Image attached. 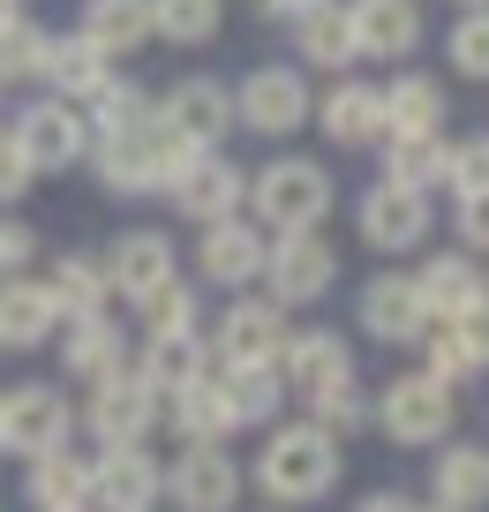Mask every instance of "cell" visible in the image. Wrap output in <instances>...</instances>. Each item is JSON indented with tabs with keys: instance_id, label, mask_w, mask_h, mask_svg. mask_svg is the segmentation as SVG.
Segmentation results:
<instances>
[{
	"instance_id": "8fae6325",
	"label": "cell",
	"mask_w": 489,
	"mask_h": 512,
	"mask_svg": "<svg viewBox=\"0 0 489 512\" xmlns=\"http://www.w3.org/2000/svg\"><path fill=\"white\" fill-rule=\"evenodd\" d=\"M158 415H166V400H158L151 384L136 377V362H128L121 377L91 384V400H83V422H91L98 452H121V445H143V437L158 430Z\"/></svg>"
},
{
	"instance_id": "b9f144b4",
	"label": "cell",
	"mask_w": 489,
	"mask_h": 512,
	"mask_svg": "<svg viewBox=\"0 0 489 512\" xmlns=\"http://www.w3.org/2000/svg\"><path fill=\"white\" fill-rule=\"evenodd\" d=\"M422 369H429L437 384H452V392H459V384H474V377H482V369L467 362V347L452 339V324H429V332H422Z\"/></svg>"
},
{
	"instance_id": "3957f363",
	"label": "cell",
	"mask_w": 489,
	"mask_h": 512,
	"mask_svg": "<svg viewBox=\"0 0 489 512\" xmlns=\"http://www.w3.org/2000/svg\"><path fill=\"white\" fill-rule=\"evenodd\" d=\"M196 151L181 144V136H166V128H143V136H91V174L106 196H166V181L189 166Z\"/></svg>"
},
{
	"instance_id": "bcb514c9",
	"label": "cell",
	"mask_w": 489,
	"mask_h": 512,
	"mask_svg": "<svg viewBox=\"0 0 489 512\" xmlns=\"http://www.w3.org/2000/svg\"><path fill=\"white\" fill-rule=\"evenodd\" d=\"M452 226H459V249L467 256H489V196H459Z\"/></svg>"
},
{
	"instance_id": "f1b7e54d",
	"label": "cell",
	"mask_w": 489,
	"mask_h": 512,
	"mask_svg": "<svg viewBox=\"0 0 489 512\" xmlns=\"http://www.w3.org/2000/svg\"><path fill=\"white\" fill-rule=\"evenodd\" d=\"M482 287H489V272H482V256H467V249L422 256V272H414V294H422L429 324H452V317H459V309H467Z\"/></svg>"
},
{
	"instance_id": "e0dca14e",
	"label": "cell",
	"mask_w": 489,
	"mask_h": 512,
	"mask_svg": "<svg viewBox=\"0 0 489 512\" xmlns=\"http://www.w3.org/2000/svg\"><path fill=\"white\" fill-rule=\"evenodd\" d=\"M354 317H362V332L377 339V347H422V332H429V309H422V294H414V272L362 279Z\"/></svg>"
},
{
	"instance_id": "2e32d148",
	"label": "cell",
	"mask_w": 489,
	"mask_h": 512,
	"mask_svg": "<svg viewBox=\"0 0 489 512\" xmlns=\"http://www.w3.org/2000/svg\"><path fill=\"white\" fill-rule=\"evenodd\" d=\"M166 505L181 512H234L241 505V467L226 445H181L166 467Z\"/></svg>"
},
{
	"instance_id": "52a82bcc",
	"label": "cell",
	"mask_w": 489,
	"mask_h": 512,
	"mask_svg": "<svg viewBox=\"0 0 489 512\" xmlns=\"http://www.w3.org/2000/svg\"><path fill=\"white\" fill-rule=\"evenodd\" d=\"M332 287H339V249L324 234H279L264 249V302H279L286 317L316 309Z\"/></svg>"
},
{
	"instance_id": "cb8c5ba5",
	"label": "cell",
	"mask_w": 489,
	"mask_h": 512,
	"mask_svg": "<svg viewBox=\"0 0 489 512\" xmlns=\"http://www.w3.org/2000/svg\"><path fill=\"white\" fill-rule=\"evenodd\" d=\"M429 505L444 512H489V445L474 437H452L429 460Z\"/></svg>"
},
{
	"instance_id": "7a4b0ae2",
	"label": "cell",
	"mask_w": 489,
	"mask_h": 512,
	"mask_svg": "<svg viewBox=\"0 0 489 512\" xmlns=\"http://www.w3.org/2000/svg\"><path fill=\"white\" fill-rule=\"evenodd\" d=\"M332 204H339V181H332V166H324V159L279 151L271 166H256V174H249V219L264 226L271 241H279V234H324Z\"/></svg>"
},
{
	"instance_id": "9a60e30c",
	"label": "cell",
	"mask_w": 489,
	"mask_h": 512,
	"mask_svg": "<svg viewBox=\"0 0 489 512\" xmlns=\"http://www.w3.org/2000/svg\"><path fill=\"white\" fill-rule=\"evenodd\" d=\"M158 128L181 136L189 151H219L234 136V91L219 76H181L174 91L158 98Z\"/></svg>"
},
{
	"instance_id": "f546056e",
	"label": "cell",
	"mask_w": 489,
	"mask_h": 512,
	"mask_svg": "<svg viewBox=\"0 0 489 512\" xmlns=\"http://www.w3.org/2000/svg\"><path fill=\"white\" fill-rule=\"evenodd\" d=\"M76 38L83 46H98L113 68L128 61V53H143L151 46V0H83V23H76Z\"/></svg>"
},
{
	"instance_id": "ac0fdd59",
	"label": "cell",
	"mask_w": 489,
	"mask_h": 512,
	"mask_svg": "<svg viewBox=\"0 0 489 512\" xmlns=\"http://www.w3.org/2000/svg\"><path fill=\"white\" fill-rule=\"evenodd\" d=\"M166 497V467L151 460V445H121L91 460V505L83 512H151Z\"/></svg>"
},
{
	"instance_id": "4316f807",
	"label": "cell",
	"mask_w": 489,
	"mask_h": 512,
	"mask_svg": "<svg viewBox=\"0 0 489 512\" xmlns=\"http://www.w3.org/2000/svg\"><path fill=\"white\" fill-rule=\"evenodd\" d=\"M384 128H392V136H444V128H452V91H444V76H422V68L392 76L384 83Z\"/></svg>"
},
{
	"instance_id": "7c38bea8",
	"label": "cell",
	"mask_w": 489,
	"mask_h": 512,
	"mask_svg": "<svg viewBox=\"0 0 489 512\" xmlns=\"http://www.w3.org/2000/svg\"><path fill=\"white\" fill-rule=\"evenodd\" d=\"M166 204L181 211L189 226H219V219H241L249 211V174H241L226 151H196L174 181H166Z\"/></svg>"
},
{
	"instance_id": "816d5d0a",
	"label": "cell",
	"mask_w": 489,
	"mask_h": 512,
	"mask_svg": "<svg viewBox=\"0 0 489 512\" xmlns=\"http://www.w3.org/2000/svg\"><path fill=\"white\" fill-rule=\"evenodd\" d=\"M452 8H459V16H482V8H489V0H452Z\"/></svg>"
},
{
	"instance_id": "c3c4849f",
	"label": "cell",
	"mask_w": 489,
	"mask_h": 512,
	"mask_svg": "<svg viewBox=\"0 0 489 512\" xmlns=\"http://www.w3.org/2000/svg\"><path fill=\"white\" fill-rule=\"evenodd\" d=\"M354 512H422V505H414L407 490H369V497H362Z\"/></svg>"
},
{
	"instance_id": "d6a6232c",
	"label": "cell",
	"mask_w": 489,
	"mask_h": 512,
	"mask_svg": "<svg viewBox=\"0 0 489 512\" xmlns=\"http://www.w3.org/2000/svg\"><path fill=\"white\" fill-rule=\"evenodd\" d=\"M23 497L38 512H83L91 505V460L76 445L46 452V460H23Z\"/></svg>"
},
{
	"instance_id": "f907efd6",
	"label": "cell",
	"mask_w": 489,
	"mask_h": 512,
	"mask_svg": "<svg viewBox=\"0 0 489 512\" xmlns=\"http://www.w3.org/2000/svg\"><path fill=\"white\" fill-rule=\"evenodd\" d=\"M23 23V0H0V31H16Z\"/></svg>"
},
{
	"instance_id": "6da1fadb",
	"label": "cell",
	"mask_w": 489,
	"mask_h": 512,
	"mask_svg": "<svg viewBox=\"0 0 489 512\" xmlns=\"http://www.w3.org/2000/svg\"><path fill=\"white\" fill-rule=\"evenodd\" d=\"M339 475H347V445H339V437H324L309 415L301 422H271L264 452H256V490L271 497V512H294V505L332 497Z\"/></svg>"
},
{
	"instance_id": "ab89813d",
	"label": "cell",
	"mask_w": 489,
	"mask_h": 512,
	"mask_svg": "<svg viewBox=\"0 0 489 512\" xmlns=\"http://www.w3.org/2000/svg\"><path fill=\"white\" fill-rule=\"evenodd\" d=\"M444 196H489V128L474 136H452V174H444Z\"/></svg>"
},
{
	"instance_id": "836d02e7",
	"label": "cell",
	"mask_w": 489,
	"mask_h": 512,
	"mask_svg": "<svg viewBox=\"0 0 489 512\" xmlns=\"http://www.w3.org/2000/svg\"><path fill=\"white\" fill-rule=\"evenodd\" d=\"M219 377V392H226V415H234V430H271V422L286 415V377L279 369H211Z\"/></svg>"
},
{
	"instance_id": "f6af8a7d",
	"label": "cell",
	"mask_w": 489,
	"mask_h": 512,
	"mask_svg": "<svg viewBox=\"0 0 489 512\" xmlns=\"http://www.w3.org/2000/svg\"><path fill=\"white\" fill-rule=\"evenodd\" d=\"M452 339L467 347V362H474V369H489V287H482V294H474V302L452 317Z\"/></svg>"
},
{
	"instance_id": "ee69618b",
	"label": "cell",
	"mask_w": 489,
	"mask_h": 512,
	"mask_svg": "<svg viewBox=\"0 0 489 512\" xmlns=\"http://www.w3.org/2000/svg\"><path fill=\"white\" fill-rule=\"evenodd\" d=\"M38 264V226L23 211H0V279H31Z\"/></svg>"
},
{
	"instance_id": "30bf717a",
	"label": "cell",
	"mask_w": 489,
	"mask_h": 512,
	"mask_svg": "<svg viewBox=\"0 0 489 512\" xmlns=\"http://www.w3.org/2000/svg\"><path fill=\"white\" fill-rule=\"evenodd\" d=\"M264 249L271 234L241 211V219H219V226H196V279L204 287H226V294H256L264 287Z\"/></svg>"
},
{
	"instance_id": "4fadbf2b",
	"label": "cell",
	"mask_w": 489,
	"mask_h": 512,
	"mask_svg": "<svg viewBox=\"0 0 489 512\" xmlns=\"http://www.w3.org/2000/svg\"><path fill=\"white\" fill-rule=\"evenodd\" d=\"M354 234L369 241L377 256H407L437 234V204L414 189H392V181H369L362 204H354Z\"/></svg>"
},
{
	"instance_id": "44dd1931",
	"label": "cell",
	"mask_w": 489,
	"mask_h": 512,
	"mask_svg": "<svg viewBox=\"0 0 489 512\" xmlns=\"http://www.w3.org/2000/svg\"><path fill=\"white\" fill-rule=\"evenodd\" d=\"M113 76H121V68H113L98 46H83L76 31H68V38H46V68H38V91H46V98H61V106H83V113H91L98 98H106Z\"/></svg>"
},
{
	"instance_id": "d590c367",
	"label": "cell",
	"mask_w": 489,
	"mask_h": 512,
	"mask_svg": "<svg viewBox=\"0 0 489 512\" xmlns=\"http://www.w3.org/2000/svg\"><path fill=\"white\" fill-rule=\"evenodd\" d=\"M151 31L166 46H211L226 31V0H151Z\"/></svg>"
},
{
	"instance_id": "5b68a950",
	"label": "cell",
	"mask_w": 489,
	"mask_h": 512,
	"mask_svg": "<svg viewBox=\"0 0 489 512\" xmlns=\"http://www.w3.org/2000/svg\"><path fill=\"white\" fill-rule=\"evenodd\" d=\"M8 136H16V151H23L31 174H68V166L91 159V113L61 106V98H46V91L8 121Z\"/></svg>"
},
{
	"instance_id": "603a6c76",
	"label": "cell",
	"mask_w": 489,
	"mask_h": 512,
	"mask_svg": "<svg viewBox=\"0 0 489 512\" xmlns=\"http://www.w3.org/2000/svg\"><path fill=\"white\" fill-rule=\"evenodd\" d=\"M38 279H46V294H53V309H61V324H91V317H106V302H113V287H106V256H98V249H61Z\"/></svg>"
},
{
	"instance_id": "8d00e7d4",
	"label": "cell",
	"mask_w": 489,
	"mask_h": 512,
	"mask_svg": "<svg viewBox=\"0 0 489 512\" xmlns=\"http://www.w3.org/2000/svg\"><path fill=\"white\" fill-rule=\"evenodd\" d=\"M151 121H158V98L143 91V83H128V76H113L106 98L91 106V136H143Z\"/></svg>"
},
{
	"instance_id": "ffe728a7",
	"label": "cell",
	"mask_w": 489,
	"mask_h": 512,
	"mask_svg": "<svg viewBox=\"0 0 489 512\" xmlns=\"http://www.w3.org/2000/svg\"><path fill=\"white\" fill-rule=\"evenodd\" d=\"M279 377H286V392H301V407H309L316 392L347 384V377H354L347 332H332V324H301V332L286 339V354H279Z\"/></svg>"
},
{
	"instance_id": "7bdbcfd3",
	"label": "cell",
	"mask_w": 489,
	"mask_h": 512,
	"mask_svg": "<svg viewBox=\"0 0 489 512\" xmlns=\"http://www.w3.org/2000/svg\"><path fill=\"white\" fill-rule=\"evenodd\" d=\"M204 302H196V287L189 279H174V287H158L151 302H143V324H151V332H204Z\"/></svg>"
},
{
	"instance_id": "277c9868",
	"label": "cell",
	"mask_w": 489,
	"mask_h": 512,
	"mask_svg": "<svg viewBox=\"0 0 489 512\" xmlns=\"http://www.w3.org/2000/svg\"><path fill=\"white\" fill-rule=\"evenodd\" d=\"M452 422H459V392H452V384H437L429 369H399V377L377 392V430L392 437L399 452L452 445Z\"/></svg>"
},
{
	"instance_id": "f35d334b",
	"label": "cell",
	"mask_w": 489,
	"mask_h": 512,
	"mask_svg": "<svg viewBox=\"0 0 489 512\" xmlns=\"http://www.w3.org/2000/svg\"><path fill=\"white\" fill-rule=\"evenodd\" d=\"M38 68H46V31L23 16L16 31H0V91H23V83H38Z\"/></svg>"
},
{
	"instance_id": "7dc6e473",
	"label": "cell",
	"mask_w": 489,
	"mask_h": 512,
	"mask_svg": "<svg viewBox=\"0 0 489 512\" xmlns=\"http://www.w3.org/2000/svg\"><path fill=\"white\" fill-rule=\"evenodd\" d=\"M31 166H23V151H16V136H8V128H0V211L16 204V196H31Z\"/></svg>"
},
{
	"instance_id": "83f0119b",
	"label": "cell",
	"mask_w": 489,
	"mask_h": 512,
	"mask_svg": "<svg viewBox=\"0 0 489 512\" xmlns=\"http://www.w3.org/2000/svg\"><path fill=\"white\" fill-rule=\"evenodd\" d=\"M53 332H61V309L46 279H0V354H38Z\"/></svg>"
},
{
	"instance_id": "5bb4252c",
	"label": "cell",
	"mask_w": 489,
	"mask_h": 512,
	"mask_svg": "<svg viewBox=\"0 0 489 512\" xmlns=\"http://www.w3.org/2000/svg\"><path fill=\"white\" fill-rule=\"evenodd\" d=\"M106 256V287L121 294V302H151L158 287H174L181 279V249H174V234L166 226H128V234H113V249H98Z\"/></svg>"
},
{
	"instance_id": "74e56055",
	"label": "cell",
	"mask_w": 489,
	"mask_h": 512,
	"mask_svg": "<svg viewBox=\"0 0 489 512\" xmlns=\"http://www.w3.org/2000/svg\"><path fill=\"white\" fill-rule=\"evenodd\" d=\"M309 422H316L324 437H339V445H347V437H362L369 422H377V400L362 392V377H347V384H332V392H316V400H309Z\"/></svg>"
},
{
	"instance_id": "484cf974",
	"label": "cell",
	"mask_w": 489,
	"mask_h": 512,
	"mask_svg": "<svg viewBox=\"0 0 489 512\" xmlns=\"http://www.w3.org/2000/svg\"><path fill=\"white\" fill-rule=\"evenodd\" d=\"M136 377L151 384L158 400H174L181 384L211 377V339H204V332H151V339L136 347Z\"/></svg>"
},
{
	"instance_id": "ba28073f",
	"label": "cell",
	"mask_w": 489,
	"mask_h": 512,
	"mask_svg": "<svg viewBox=\"0 0 489 512\" xmlns=\"http://www.w3.org/2000/svg\"><path fill=\"white\" fill-rule=\"evenodd\" d=\"M286 339H294V324H286L279 302L234 294L226 317H219V332H211V369H279Z\"/></svg>"
},
{
	"instance_id": "4dcf8cb0",
	"label": "cell",
	"mask_w": 489,
	"mask_h": 512,
	"mask_svg": "<svg viewBox=\"0 0 489 512\" xmlns=\"http://www.w3.org/2000/svg\"><path fill=\"white\" fill-rule=\"evenodd\" d=\"M128 362H136V354H128V332H121L113 317L61 324V369H68V377H83V384H106V377H121Z\"/></svg>"
},
{
	"instance_id": "9c48e42d",
	"label": "cell",
	"mask_w": 489,
	"mask_h": 512,
	"mask_svg": "<svg viewBox=\"0 0 489 512\" xmlns=\"http://www.w3.org/2000/svg\"><path fill=\"white\" fill-rule=\"evenodd\" d=\"M68 430H76V407H68L61 384H16V392H0V452L46 460V452L68 445Z\"/></svg>"
},
{
	"instance_id": "f5cc1de1",
	"label": "cell",
	"mask_w": 489,
	"mask_h": 512,
	"mask_svg": "<svg viewBox=\"0 0 489 512\" xmlns=\"http://www.w3.org/2000/svg\"><path fill=\"white\" fill-rule=\"evenodd\" d=\"M422 512H444V505H422Z\"/></svg>"
},
{
	"instance_id": "e575fe53",
	"label": "cell",
	"mask_w": 489,
	"mask_h": 512,
	"mask_svg": "<svg viewBox=\"0 0 489 512\" xmlns=\"http://www.w3.org/2000/svg\"><path fill=\"white\" fill-rule=\"evenodd\" d=\"M166 422H174V437H181V445H226V437H234V415H226L219 377L181 384L174 400H166Z\"/></svg>"
},
{
	"instance_id": "d6986e66",
	"label": "cell",
	"mask_w": 489,
	"mask_h": 512,
	"mask_svg": "<svg viewBox=\"0 0 489 512\" xmlns=\"http://www.w3.org/2000/svg\"><path fill=\"white\" fill-rule=\"evenodd\" d=\"M316 128L324 144L339 151H377L392 128H384V83H362V76H339L332 91L316 98Z\"/></svg>"
},
{
	"instance_id": "d4e9b609",
	"label": "cell",
	"mask_w": 489,
	"mask_h": 512,
	"mask_svg": "<svg viewBox=\"0 0 489 512\" xmlns=\"http://www.w3.org/2000/svg\"><path fill=\"white\" fill-rule=\"evenodd\" d=\"M362 61H407L422 46V0H347Z\"/></svg>"
},
{
	"instance_id": "1f68e13d",
	"label": "cell",
	"mask_w": 489,
	"mask_h": 512,
	"mask_svg": "<svg viewBox=\"0 0 489 512\" xmlns=\"http://www.w3.org/2000/svg\"><path fill=\"white\" fill-rule=\"evenodd\" d=\"M377 159H384L377 181H392V189H414V196H437L444 174H452V136H384Z\"/></svg>"
},
{
	"instance_id": "681fc988",
	"label": "cell",
	"mask_w": 489,
	"mask_h": 512,
	"mask_svg": "<svg viewBox=\"0 0 489 512\" xmlns=\"http://www.w3.org/2000/svg\"><path fill=\"white\" fill-rule=\"evenodd\" d=\"M241 8H256V16H271V23H294L309 0H241Z\"/></svg>"
},
{
	"instance_id": "60d3db41",
	"label": "cell",
	"mask_w": 489,
	"mask_h": 512,
	"mask_svg": "<svg viewBox=\"0 0 489 512\" xmlns=\"http://www.w3.org/2000/svg\"><path fill=\"white\" fill-rule=\"evenodd\" d=\"M444 61H452V76L489 83V8H482V16H459V23H452V38H444Z\"/></svg>"
},
{
	"instance_id": "7402d4cb",
	"label": "cell",
	"mask_w": 489,
	"mask_h": 512,
	"mask_svg": "<svg viewBox=\"0 0 489 512\" xmlns=\"http://www.w3.org/2000/svg\"><path fill=\"white\" fill-rule=\"evenodd\" d=\"M286 31H294V68H324V76H347V68L362 61L347 0H309V8H301Z\"/></svg>"
},
{
	"instance_id": "8992f818",
	"label": "cell",
	"mask_w": 489,
	"mask_h": 512,
	"mask_svg": "<svg viewBox=\"0 0 489 512\" xmlns=\"http://www.w3.org/2000/svg\"><path fill=\"white\" fill-rule=\"evenodd\" d=\"M234 121L249 136H301V121H316V91L294 61H264L241 76L234 91Z\"/></svg>"
}]
</instances>
